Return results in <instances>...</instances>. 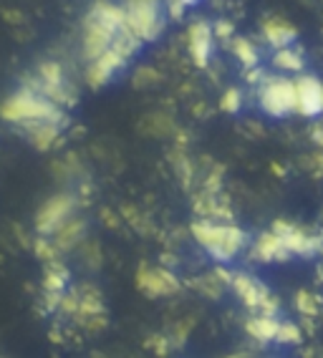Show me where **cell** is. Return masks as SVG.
<instances>
[{"mask_svg": "<svg viewBox=\"0 0 323 358\" xmlns=\"http://www.w3.org/2000/svg\"><path fill=\"white\" fill-rule=\"evenodd\" d=\"M84 235H86V220H81L78 215H71L59 230L53 232L51 240H53V245L59 248V252H69V250L81 245Z\"/></svg>", "mask_w": 323, "mask_h": 358, "instance_id": "ac0fdd59", "label": "cell"}, {"mask_svg": "<svg viewBox=\"0 0 323 358\" xmlns=\"http://www.w3.org/2000/svg\"><path fill=\"white\" fill-rule=\"evenodd\" d=\"M71 318L91 333L106 328V306H103L101 293L94 285H78L76 288V310Z\"/></svg>", "mask_w": 323, "mask_h": 358, "instance_id": "30bf717a", "label": "cell"}, {"mask_svg": "<svg viewBox=\"0 0 323 358\" xmlns=\"http://www.w3.org/2000/svg\"><path fill=\"white\" fill-rule=\"evenodd\" d=\"M213 43H215L213 26L207 20H194L192 26L187 28V51L197 69H207L210 53H213Z\"/></svg>", "mask_w": 323, "mask_h": 358, "instance_id": "9a60e30c", "label": "cell"}, {"mask_svg": "<svg viewBox=\"0 0 323 358\" xmlns=\"http://www.w3.org/2000/svg\"><path fill=\"white\" fill-rule=\"evenodd\" d=\"M213 275L217 278L222 285H230V280H233V273H230L227 268H222V265H217V268L213 270Z\"/></svg>", "mask_w": 323, "mask_h": 358, "instance_id": "d6a6232c", "label": "cell"}, {"mask_svg": "<svg viewBox=\"0 0 323 358\" xmlns=\"http://www.w3.org/2000/svg\"><path fill=\"white\" fill-rule=\"evenodd\" d=\"M255 91H258L260 109L271 116V119H283V116L293 114V109H296V86H293V78L263 76V81L255 86Z\"/></svg>", "mask_w": 323, "mask_h": 358, "instance_id": "52a82bcc", "label": "cell"}, {"mask_svg": "<svg viewBox=\"0 0 323 358\" xmlns=\"http://www.w3.org/2000/svg\"><path fill=\"white\" fill-rule=\"evenodd\" d=\"M293 86H296V109H293V114L308 116V119L323 114V81H318L310 73H301L298 78H293Z\"/></svg>", "mask_w": 323, "mask_h": 358, "instance_id": "4fadbf2b", "label": "cell"}, {"mask_svg": "<svg viewBox=\"0 0 323 358\" xmlns=\"http://www.w3.org/2000/svg\"><path fill=\"white\" fill-rule=\"evenodd\" d=\"M310 139L316 141L318 147L323 149V124H316V127L310 129Z\"/></svg>", "mask_w": 323, "mask_h": 358, "instance_id": "836d02e7", "label": "cell"}, {"mask_svg": "<svg viewBox=\"0 0 323 358\" xmlns=\"http://www.w3.org/2000/svg\"><path fill=\"white\" fill-rule=\"evenodd\" d=\"M33 250H36V255L41 257V260H56V257H61V252H59V248L53 245V240L51 237H43V235H38V240L33 243Z\"/></svg>", "mask_w": 323, "mask_h": 358, "instance_id": "484cf974", "label": "cell"}, {"mask_svg": "<svg viewBox=\"0 0 323 358\" xmlns=\"http://www.w3.org/2000/svg\"><path fill=\"white\" fill-rule=\"evenodd\" d=\"M318 298L313 293H308V290H298L296 293V308L298 313L306 315V318H318L321 315V308H318Z\"/></svg>", "mask_w": 323, "mask_h": 358, "instance_id": "cb8c5ba5", "label": "cell"}, {"mask_svg": "<svg viewBox=\"0 0 323 358\" xmlns=\"http://www.w3.org/2000/svg\"><path fill=\"white\" fill-rule=\"evenodd\" d=\"M263 28V38L273 45V48H280V45H291L298 38V31L291 20L278 18V15H271V18H263L260 23Z\"/></svg>", "mask_w": 323, "mask_h": 358, "instance_id": "e0dca14e", "label": "cell"}, {"mask_svg": "<svg viewBox=\"0 0 323 358\" xmlns=\"http://www.w3.org/2000/svg\"><path fill=\"white\" fill-rule=\"evenodd\" d=\"M189 285L192 288H197L202 295H207V298H213V301H217L222 295V282L217 280V278L210 273V275H200V278H194V280H189Z\"/></svg>", "mask_w": 323, "mask_h": 358, "instance_id": "d4e9b609", "label": "cell"}, {"mask_svg": "<svg viewBox=\"0 0 323 358\" xmlns=\"http://www.w3.org/2000/svg\"><path fill=\"white\" fill-rule=\"evenodd\" d=\"M0 119L6 124L18 127L23 134L28 129L38 127V124H61L69 127V114L64 106H59L56 101H51L48 96H43L41 91H36L33 86H20L18 91H13L6 101L0 103Z\"/></svg>", "mask_w": 323, "mask_h": 358, "instance_id": "6da1fadb", "label": "cell"}, {"mask_svg": "<svg viewBox=\"0 0 323 358\" xmlns=\"http://www.w3.org/2000/svg\"><path fill=\"white\" fill-rule=\"evenodd\" d=\"M222 174H225V169H222L220 164H215L213 172L207 174L205 182H202V189H200V192H205V194H217V192H222Z\"/></svg>", "mask_w": 323, "mask_h": 358, "instance_id": "83f0119b", "label": "cell"}, {"mask_svg": "<svg viewBox=\"0 0 323 358\" xmlns=\"http://www.w3.org/2000/svg\"><path fill=\"white\" fill-rule=\"evenodd\" d=\"M233 23H230V20H217V23H215L213 26V36L215 38H220V41H227L230 38V36H233Z\"/></svg>", "mask_w": 323, "mask_h": 358, "instance_id": "4dcf8cb0", "label": "cell"}, {"mask_svg": "<svg viewBox=\"0 0 323 358\" xmlns=\"http://www.w3.org/2000/svg\"><path fill=\"white\" fill-rule=\"evenodd\" d=\"M245 331L255 343L268 345L275 338V331H278V318L275 315H263V313H252L245 320Z\"/></svg>", "mask_w": 323, "mask_h": 358, "instance_id": "d6986e66", "label": "cell"}, {"mask_svg": "<svg viewBox=\"0 0 323 358\" xmlns=\"http://www.w3.org/2000/svg\"><path fill=\"white\" fill-rule=\"evenodd\" d=\"M273 230L280 235L285 248L291 250V255H298V257L316 255L323 243V232H308V230H303V227H298V224L288 222V220H275V222H273Z\"/></svg>", "mask_w": 323, "mask_h": 358, "instance_id": "8fae6325", "label": "cell"}, {"mask_svg": "<svg viewBox=\"0 0 323 358\" xmlns=\"http://www.w3.org/2000/svg\"><path fill=\"white\" fill-rule=\"evenodd\" d=\"M78 210V197L71 192H59L53 194L51 199H45L43 207L36 215V232L43 237H51L53 232L59 230L66 220L76 215Z\"/></svg>", "mask_w": 323, "mask_h": 358, "instance_id": "9c48e42d", "label": "cell"}, {"mask_svg": "<svg viewBox=\"0 0 323 358\" xmlns=\"http://www.w3.org/2000/svg\"><path fill=\"white\" fill-rule=\"evenodd\" d=\"M321 220H323V215H321Z\"/></svg>", "mask_w": 323, "mask_h": 358, "instance_id": "74e56055", "label": "cell"}, {"mask_svg": "<svg viewBox=\"0 0 323 358\" xmlns=\"http://www.w3.org/2000/svg\"><path fill=\"white\" fill-rule=\"evenodd\" d=\"M124 26L127 23H124L122 3L94 0L86 10L84 20H81V56H84V61H91L106 51Z\"/></svg>", "mask_w": 323, "mask_h": 358, "instance_id": "7a4b0ae2", "label": "cell"}, {"mask_svg": "<svg viewBox=\"0 0 323 358\" xmlns=\"http://www.w3.org/2000/svg\"><path fill=\"white\" fill-rule=\"evenodd\" d=\"M273 341L280 345H298L303 341V331H301V326L291 323V320H278V331H275V338Z\"/></svg>", "mask_w": 323, "mask_h": 358, "instance_id": "603a6c76", "label": "cell"}, {"mask_svg": "<svg viewBox=\"0 0 323 358\" xmlns=\"http://www.w3.org/2000/svg\"><path fill=\"white\" fill-rule=\"evenodd\" d=\"M271 166H273V172H275V177H283V174H285V172H283V166H280V164H275V162H273Z\"/></svg>", "mask_w": 323, "mask_h": 358, "instance_id": "d590c367", "label": "cell"}, {"mask_svg": "<svg viewBox=\"0 0 323 358\" xmlns=\"http://www.w3.org/2000/svg\"><path fill=\"white\" fill-rule=\"evenodd\" d=\"M194 3L197 0H164V13H167V18L180 20L185 15V8L194 6Z\"/></svg>", "mask_w": 323, "mask_h": 358, "instance_id": "f1b7e54d", "label": "cell"}, {"mask_svg": "<svg viewBox=\"0 0 323 358\" xmlns=\"http://www.w3.org/2000/svg\"><path fill=\"white\" fill-rule=\"evenodd\" d=\"M194 243L205 248L210 257L217 262H230L243 252L247 245V235L235 222H217V220H194L189 224Z\"/></svg>", "mask_w": 323, "mask_h": 358, "instance_id": "3957f363", "label": "cell"}, {"mask_svg": "<svg viewBox=\"0 0 323 358\" xmlns=\"http://www.w3.org/2000/svg\"><path fill=\"white\" fill-rule=\"evenodd\" d=\"M247 257L255 262H283V260H291V250L285 248V243L280 240L278 232L268 230L258 235V240L252 243Z\"/></svg>", "mask_w": 323, "mask_h": 358, "instance_id": "2e32d148", "label": "cell"}, {"mask_svg": "<svg viewBox=\"0 0 323 358\" xmlns=\"http://www.w3.org/2000/svg\"><path fill=\"white\" fill-rule=\"evenodd\" d=\"M159 78H162L159 71L149 69V66H147V69H139L134 73V86H136V89H142V86H152V83H157Z\"/></svg>", "mask_w": 323, "mask_h": 358, "instance_id": "f546056e", "label": "cell"}, {"mask_svg": "<svg viewBox=\"0 0 323 358\" xmlns=\"http://www.w3.org/2000/svg\"><path fill=\"white\" fill-rule=\"evenodd\" d=\"M124 23L142 43H152L162 36L167 13H164V0H124Z\"/></svg>", "mask_w": 323, "mask_h": 358, "instance_id": "8992f818", "label": "cell"}, {"mask_svg": "<svg viewBox=\"0 0 323 358\" xmlns=\"http://www.w3.org/2000/svg\"><path fill=\"white\" fill-rule=\"evenodd\" d=\"M273 66L278 71H303L306 58L301 48H291V45H280L273 53Z\"/></svg>", "mask_w": 323, "mask_h": 358, "instance_id": "ffe728a7", "label": "cell"}, {"mask_svg": "<svg viewBox=\"0 0 323 358\" xmlns=\"http://www.w3.org/2000/svg\"><path fill=\"white\" fill-rule=\"evenodd\" d=\"M142 45H144L142 41L136 38L134 33L124 26L122 31L117 33L114 43H111L106 51L99 53V56L91 58V61H86V71H84L86 83H89L91 89H101V86H106V83H109L111 78L117 76L119 71L136 56V51H139Z\"/></svg>", "mask_w": 323, "mask_h": 358, "instance_id": "277c9868", "label": "cell"}, {"mask_svg": "<svg viewBox=\"0 0 323 358\" xmlns=\"http://www.w3.org/2000/svg\"><path fill=\"white\" fill-rule=\"evenodd\" d=\"M230 288L235 290L240 301L245 303L250 313H263V315H278L280 313V301L271 293V288L260 282L258 278L247 275V273H233Z\"/></svg>", "mask_w": 323, "mask_h": 358, "instance_id": "ba28073f", "label": "cell"}, {"mask_svg": "<svg viewBox=\"0 0 323 358\" xmlns=\"http://www.w3.org/2000/svg\"><path fill=\"white\" fill-rule=\"evenodd\" d=\"M103 220H106V222H109L111 227H117V217H114V215H111L109 210H103Z\"/></svg>", "mask_w": 323, "mask_h": 358, "instance_id": "e575fe53", "label": "cell"}, {"mask_svg": "<svg viewBox=\"0 0 323 358\" xmlns=\"http://www.w3.org/2000/svg\"><path fill=\"white\" fill-rule=\"evenodd\" d=\"M240 109H243V91L227 89L220 99V111H225V114H238Z\"/></svg>", "mask_w": 323, "mask_h": 358, "instance_id": "4316f807", "label": "cell"}, {"mask_svg": "<svg viewBox=\"0 0 323 358\" xmlns=\"http://www.w3.org/2000/svg\"><path fill=\"white\" fill-rule=\"evenodd\" d=\"M172 164H175V172H177V177H180V182H182V187L185 189H192V182H194V166H192V162L187 159V154L182 152V149H175L172 152Z\"/></svg>", "mask_w": 323, "mask_h": 358, "instance_id": "7402d4cb", "label": "cell"}, {"mask_svg": "<svg viewBox=\"0 0 323 358\" xmlns=\"http://www.w3.org/2000/svg\"><path fill=\"white\" fill-rule=\"evenodd\" d=\"M136 288L149 298H162V295H175L182 290V280L169 268H149L139 265L136 270Z\"/></svg>", "mask_w": 323, "mask_h": 358, "instance_id": "7c38bea8", "label": "cell"}, {"mask_svg": "<svg viewBox=\"0 0 323 358\" xmlns=\"http://www.w3.org/2000/svg\"><path fill=\"white\" fill-rule=\"evenodd\" d=\"M69 282H71V273H69V268H66L64 262H61V257L45 262V273H43V308L48 310V313L59 310L61 295L66 293Z\"/></svg>", "mask_w": 323, "mask_h": 358, "instance_id": "5bb4252c", "label": "cell"}, {"mask_svg": "<svg viewBox=\"0 0 323 358\" xmlns=\"http://www.w3.org/2000/svg\"><path fill=\"white\" fill-rule=\"evenodd\" d=\"M26 83L33 86L36 91H41V94L48 96L51 101H56L59 106H64V109L73 106L78 99L76 83L71 81L66 66L61 64V61H53V58L51 61H41V64L36 66V71L28 76Z\"/></svg>", "mask_w": 323, "mask_h": 358, "instance_id": "5b68a950", "label": "cell"}, {"mask_svg": "<svg viewBox=\"0 0 323 358\" xmlns=\"http://www.w3.org/2000/svg\"><path fill=\"white\" fill-rule=\"evenodd\" d=\"M318 252H321V255H323V243H321V248H318Z\"/></svg>", "mask_w": 323, "mask_h": 358, "instance_id": "8d00e7d4", "label": "cell"}, {"mask_svg": "<svg viewBox=\"0 0 323 358\" xmlns=\"http://www.w3.org/2000/svg\"><path fill=\"white\" fill-rule=\"evenodd\" d=\"M149 345H155L157 356H169V338L167 336H155L149 341Z\"/></svg>", "mask_w": 323, "mask_h": 358, "instance_id": "1f68e13d", "label": "cell"}, {"mask_svg": "<svg viewBox=\"0 0 323 358\" xmlns=\"http://www.w3.org/2000/svg\"><path fill=\"white\" fill-rule=\"evenodd\" d=\"M230 51H233V56L243 64V69H252V66H258V61H260L258 48H255L252 41L245 38V36H235L233 43H230Z\"/></svg>", "mask_w": 323, "mask_h": 358, "instance_id": "44dd1931", "label": "cell"}]
</instances>
